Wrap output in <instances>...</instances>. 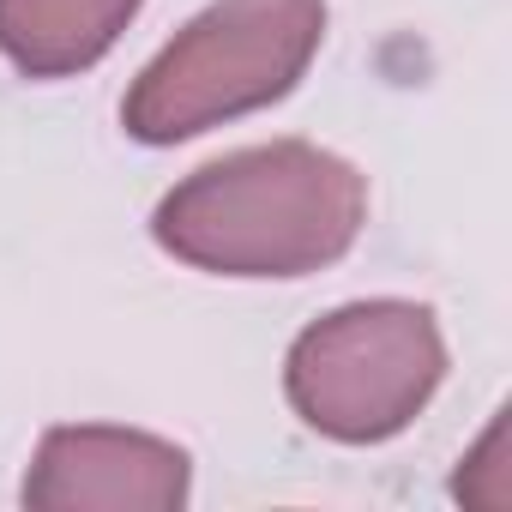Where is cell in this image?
Instances as JSON below:
<instances>
[{"mask_svg":"<svg viewBox=\"0 0 512 512\" xmlns=\"http://www.w3.org/2000/svg\"><path fill=\"white\" fill-rule=\"evenodd\" d=\"M368 223V175L308 139L229 151L175 181L151 241L211 278H308L338 266Z\"/></svg>","mask_w":512,"mask_h":512,"instance_id":"1","label":"cell"},{"mask_svg":"<svg viewBox=\"0 0 512 512\" xmlns=\"http://www.w3.org/2000/svg\"><path fill=\"white\" fill-rule=\"evenodd\" d=\"M326 43V0H211L127 85L121 127L181 145L235 115L284 103Z\"/></svg>","mask_w":512,"mask_h":512,"instance_id":"2","label":"cell"},{"mask_svg":"<svg viewBox=\"0 0 512 512\" xmlns=\"http://www.w3.org/2000/svg\"><path fill=\"white\" fill-rule=\"evenodd\" d=\"M446 380V338L434 308L404 296L344 302L326 320L302 326L284 356L290 410L338 440L380 446L404 434Z\"/></svg>","mask_w":512,"mask_h":512,"instance_id":"3","label":"cell"},{"mask_svg":"<svg viewBox=\"0 0 512 512\" xmlns=\"http://www.w3.org/2000/svg\"><path fill=\"white\" fill-rule=\"evenodd\" d=\"M193 494V458L145 428L61 422L37 440L19 500L37 512H181Z\"/></svg>","mask_w":512,"mask_h":512,"instance_id":"4","label":"cell"},{"mask_svg":"<svg viewBox=\"0 0 512 512\" xmlns=\"http://www.w3.org/2000/svg\"><path fill=\"white\" fill-rule=\"evenodd\" d=\"M145 0H0V55L25 79L91 73Z\"/></svg>","mask_w":512,"mask_h":512,"instance_id":"5","label":"cell"}]
</instances>
